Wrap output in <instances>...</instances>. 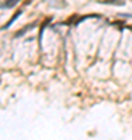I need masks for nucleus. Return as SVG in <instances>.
Returning a JSON list of instances; mask_svg holds the SVG:
<instances>
[{"instance_id": "1", "label": "nucleus", "mask_w": 132, "mask_h": 140, "mask_svg": "<svg viewBox=\"0 0 132 140\" xmlns=\"http://www.w3.org/2000/svg\"><path fill=\"white\" fill-rule=\"evenodd\" d=\"M16 2H17V0H8V2L5 3V8H11V6H14Z\"/></svg>"}]
</instances>
